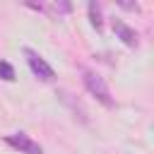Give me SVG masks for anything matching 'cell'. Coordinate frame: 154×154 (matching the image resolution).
<instances>
[{"mask_svg":"<svg viewBox=\"0 0 154 154\" xmlns=\"http://www.w3.org/2000/svg\"><path fill=\"white\" fill-rule=\"evenodd\" d=\"M84 87H87V91L91 94V96H96V101H101L103 106H113V99H111V91H108V87H106V82L99 77V75H94V72H84Z\"/></svg>","mask_w":154,"mask_h":154,"instance_id":"1","label":"cell"},{"mask_svg":"<svg viewBox=\"0 0 154 154\" xmlns=\"http://www.w3.org/2000/svg\"><path fill=\"white\" fill-rule=\"evenodd\" d=\"M24 55H26V63H29V67H31V72L38 77V79H43V82H53L55 79V72H53V67L36 53V51H31V48H24Z\"/></svg>","mask_w":154,"mask_h":154,"instance_id":"2","label":"cell"},{"mask_svg":"<svg viewBox=\"0 0 154 154\" xmlns=\"http://www.w3.org/2000/svg\"><path fill=\"white\" fill-rule=\"evenodd\" d=\"M5 142H7L12 149L22 152V154H43V147H41L38 142H34L26 132H14V135H7V137H5Z\"/></svg>","mask_w":154,"mask_h":154,"instance_id":"3","label":"cell"},{"mask_svg":"<svg viewBox=\"0 0 154 154\" xmlns=\"http://www.w3.org/2000/svg\"><path fill=\"white\" fill-rule=\"evenodd\" d=\"M113 31H116V36L125 43V46H130V48H135L137 43H140V36H137V31L132 29V26H128L123 19H113Z\"/></svg>","mask_w":154,"mask_h":154,"instance_id":"4","label":"cell"},{"mask_svg":"<svg viewBox=\"0 0 154 154\" xmlns=\"http://www.w3.org/2000/svg\"><path fill=\"white\" fill-rule=\"evenodd\" d=\"M87 12H89V22H91V26H94L96 31H101V29H103V22H101V5L91 0V2L87 5Z\"/></svg>","mask_w":154,"mask_h":154,"instance_id":"5","label":"cell"},{"mask_svg":"<svg viewBox=\"0 0 154 154\" xmlns=\"http://www.w3.org/2000/svg\"><path fill=\"white\" fill-rule=\"evenodd\" d=\"M0 79L2 82H14V67L7 60H0Z\"/></svg>","mask_w":154,"mask_h":154,"instance_id":"6","label":"cell"},{"mask_svg":"<svg viewBox=\"0 0 154 154\" xmlns=\"http://www.w3.org/2000/svg\"><path fill=\"white\" fill-rule=\"evenodd\" d=\"M58 10H60V12H70V5H67V2H60Z\"/></svg>","mask_w":154,"mask_h":154,"instance_id":"7","label":"cell"}]
</instances>
